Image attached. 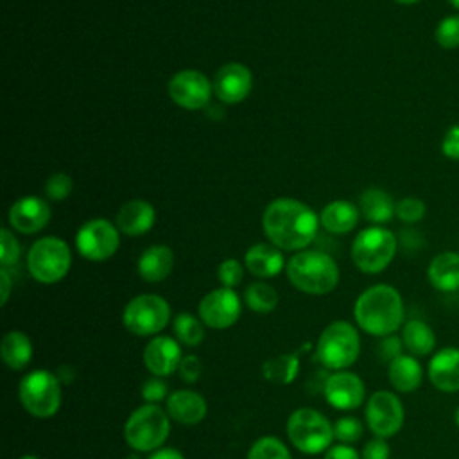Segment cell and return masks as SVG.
I'll return each mask as SVG.
<instances>
[{
	"label": "cell",
	"instance_id": "6da1fadb",
	"mask_svg": "<svg viewBox=\"0 0 459 459\" xmlns=\"http://www.w3.org/2000/svg\"><path fill=\"white\" fill-rule=\"evenodd\" d=\"M319 217L316 212L292 197H278L267 204L262 226L273 246L283 251H299L317 235Z\"/></svg>",
	"mask_w": 459,
	"mask_h": 459
},
{
	"label": "cell",
	"instance_id": "7a4b0ae2",
	"mask_svg": "<svg viewBox=\"0 0 459 459\" xmlns=\"http://www.w3.org/2000/svg\"><path fill=\"white\" fill-rule=\"evenodd\" d=\"M353 317L359 328L369 335H393L403 323L402 296L393 285H371L357 298L353 305Z\"/></svg>",
	"mask_w": 459,
	"mask_h": 459
},
{
	"label": "cell",
	"instance_id": "3957f363",
	"mask_svg": "<svg viewBox=\"0 0 459 459\" xmlns=\"http://www.w3.org/2000/svg\"><path fill=\"white\" fill-rule=\"evenodd\" d=\"M285 267L290 283L307 294H328L339 281V267L335 260L323 251H299L290 256Z\"/></svg>",
	"mask_w": 459,
	"mask_h": 459
},
{
	"label": "cell",
	"instance_id": "277c9868",
	"mask_svg": "<svg viewBox=\"0 0 459 459\" xmlns=\"http://www.w3.org/2000/svg\"><path fill=\"white\" fill-rule=\"evenodd\" d=\"M170 421L167 411L156 403H145L133 411L124 425L126 443L138 452L158 450L169 437Z\"/></svg>",
	"mask_w": 459,
	"mask_h": 459
},
{
	"label": "cell",
	"instance_id": "5b68a950",
	"mask_svg": "<svg viewBox=\"0 0 459 459\" xmlns=\"http://www.w3.org/2000/svg\"><path fill=\"white\" fill-rule=\"evenodd\" d=\"M360 353V337L348 321L330 323L319 335L316 357L326 369L342 371L350 368Z\"/></svg>",
	"mask_w": 459,
	"mask_h": 459
},
{
	"label": "cell",
	"instance_id": "8992f818",
	"mask_svg": "<svg viewBox=\"0 0 459 459\" xmlns=\"http://www.w3.org/2000/svg\"><path fill=\"white\" fill-rule=\"evenodd\" d=\"M396 253V237L384 226H369L359 231L351 244V260L366 274L382 273Z\"/></svg>",
	"mask_w": 459,
	"mask_h": 459
},
{
	"label": "cell",
	"instance_id": "52a82bcc",
	"mask_svg": "<svg viewBox=\"0 0 459 459\" xmlns=\"http://www.w3.org/2000/svg\"><path fill=\"white\" fill-rule=\"evenodd\" d=\"M289 441L305 454L326 452L333 439V425L328 418L310 407L296 409L287 420Z\"/></svg>",
	"mask_w": 459,
	"mask_h": 459
},
{
	"label": "cell",
	"instance_id": "ba28073f",
	"mask_svg": "<svg viewBox=\"0 0 459 459\" xmlns=\"http://www.w3.org/2000/svg\"><path fill=\"white\" fill-rule=\"evenodd\" d=\"M72 265V251L63 238L43 237L36 240L27 255L30 276L39 283H56L63 280Z\"/></svg>",
	"mask_w": 459,
	"mask_h": 459
},
{
	"label": "cell",
	"instance_id": "9c48e42d",
	"mask_svg": "<svg viewBox=\"0 0 459 459\" xmlns=\"http://www.w3.org/2000/svg\"><path fill=\"white\" fill-rule=\"evenodd\" d=\"M23 409L34 418H50L61 407V385L48 369H34L20 380L18 387Z\"/></svg>",
	"mask_w": 459,
	"mask_h": 459
},
{
	"label": "cell",
	"instance_id": "30bf717a",
	"mask_svg": "<svg viewBox=\"0 0 459 459\" xmlns=\"http://www.w3.org/2000/svg\"><path fill=\"white\" fill-rule=\"evenodd\" d=\"M170 321V307L158 294L134 296L122 312L126 330L134 335L149 337L160 333Z\"/></svg>",
	"mask_w": 459,
	"mask_h": 459
},
{
	"label": "cell",
	"instance_id": "8fae6325",
	"mask_svg": "<svg viewBox=\"0 0 459 459\" xmlns=\"http://www.w3.org/2000/svg\"><path fill=\"white\" fill-rule=\"evenodd\" d=\"M120 244L118 228L108 219H91L84 222L75 235V247L81 256L91 262L111 258Z\"/></svg>",
	"mask_w": 459,
	"mask_h": 459
},
{
	"label": "cell",
	"instance_id": "7c38bea8",
	"mask_svg": "<svg viewBox=\"0 0 459 459\" xmlns=\"http://www.w3.org/2000/svg\"><path fill=\"white\" fill-rule=\"evenodd\" d=\"M405 411L400 398L391 391H375L366 403V423L377 437H391L403 425Z\"/></svg>",
	"mask_w": 459,
	"mask_h": 459
},
{
	"label": "cell",
	"instance_id": "4fadbf2b",
	"mask_svg": "<svg viewBox=\"0 0 459 459\" xmlns=\"http://www.w3.org/2000/svg\"><path fill=\"white\" fill-rule=\"evenodd\" d=\"M240 310H242V303L238 294L228 287L210 290L199 301V307H197L199 319L206 326L215 330H224L233 326L240 317Z\"/></svg>",
	"mask_w": 459,
	"mask_h": 459
},
{
	"label": "cell",
	"instance_id": "5bb4252c",
	"mask_svg": "<svg viewBox=\"0 0 459 459\" xmlns=\"http://www.w3.org/2000/svg\"><path fill=\"white\" fill-rule=\"evenodd\" d=\"M212 93V81L197 70H181L169 81V97L172 102L190 111L208 106Z\"/></svg>",
	"mask_w": 459,
	"mask_h": 459
},
{
	"label": "cell",
	"instance_id": "9a60e30c",
	"mask_svg": "<svg viewBox=\"0 0 459 459\" xmlns=\"http://www.w3.org/2000/svg\"><path fill=\"white\" fill-rule=\"evenodd\" d=\"M212 86L221 102L238 104L251 93L253 75L242 63H226L215 72Z\"/></svg>",
	"mask_w": 459,
	"mask_h": 459
},
{
	"label": "cell",
	"instance_id": "2e32d148",
	"mask_svg": "<svg viewBox=\"0 0 459 459\" xmlns=\"http://www.w3.org/2000/svg\"><path fill=\"white\" fill-rule=\"evenodd\" d=\"M323 393L326 402L339 411H353L357 409L366 396L364 382L359 375L351 371H337L332 373L323 385Z\"/></svg>",
	"mask_w": 459,
	"mask_h": 459
},
{
	"label": "cell",
	"instance_id": "e0dca14e",
	"mask_svg": "<svg viewBox=\"0 0 459 459\" xmlns=\"http://www.w3.org/2000/svg\"><path fill=\"white\" fill-rule=\"evenodd\" d=\"M50 221V206L36 195H25L9 208V224L20 233L30 235L43 230Z\"/></svg>",
	"mask_w": 459,
	"mask_h": 459
},
{
	"label": "cell",
	"instance_id": "ac0fdd59",
	"mask_svg": "<svg viewBox=\"0 0 459 459\" xmlns=\"http://www.w3.org/2000/svg\"><path fill=\"white\" fill-rule=\"evenodd\" d=\"M181 346L169 335L152 337L143 348V364L154 377H169L179 368Z\"/></svg>",
	"mask_w": 459,
	"mask_h": 459
},
{
	"label": "cell",
	"instance_id": "d6986e66",
	"mask_svg": "<svg viewBox=\"0 0 459 459\" xmlns=\"http://www.w3.org/2000/svg\"><path fill=\"white\" fill-rule=\"evenodd\" d=\"M430 384L441 393L459 391V348L446 346L437 350L427 366Z\"/></svg>",
	"mask_w": 459,
	"mask_h": 459
},
{
	"label": "cell",
	"instance_id": "ffe728a7",
	"mask_svg": "<svg viewBox=\"0 0 459 459\" xmlns=\"http://www.w3.org/2000/svg\"><path fill=\"white\" fill-rule=\"evenodd\" d=\"M156 221L154 206L143 199H131L124 203L117 213V228L129 237L147 233Z\"/></svg>",
	"mask_w": 459,
	"mask_h": 459
},
{
	"label": "cell",
	"instance_id": "44dd1931",
	"mask_svg": "<svg viewBox=\"0 0 459 459\" xmlns=\"http://www.w3.org/2000/svg\"><path fill=\"white\" fill-rule=\"evenodd\" d=\"M167 414L178 423L183 425H195L206 416V400L190 389H179L167 396L165 402Z\"/></svg>",
	"mask_w": 459,
	"mask_h": 459
},
{
	"label": "cell",
	"instance_id": "7402d4cb",
	"mask_svg": "<svg viewBox=\"0 0 459 459\" xmlns=\"http://www.w3.org/2000/svg\"><path fill=\"white\" fill-rule=\"evenodd\" d=\"M244 265L258 278H273L285 267L281 249L273 244H255L244 255Z\"/></svg>",
	"mask_w": 459,
	"mask_h": 459
},
{
	"label": "cell",
	"instance_id": "603a6c76",
	"mask_svg": "<svg viewBox=\"0 0 459 459\" xmlns=\"http://www.w3.org/2000/svg\"><path fill=\"white\" fill-rule=\"evenodd\" d=\"M172 267H174V253L170 247L163 244H154L147 247L140 255L136 264L140 278L149 283L165 280L172 273Z\"/></svg>",
	"mask_w": 459,
	"mask_h": 459
},
{
	"label": "cell",
	"instance_id": "cb8c5ba5",
	"mask_svg": "<svg viewBox=\"0 0 459 459\" xmlns=\"http://www.w3.org/2000/svg\"><path fill=\"white\" fill-rule=\"evenodd\" d=\"M427 278L436 290H459V253L443 251L436 255L427 269Z\"/></svg>",
	"mask_w": 459,
	"mask_h": 459
},
{
	"label": "cell",
	"instance_id": "d4e9b609",
	"mask_svg": "<svg viewBox=\"0 0 459 459\" xmlns=\"http://www.w3.org/2000/svg\"><path fill=\"white\" fill-rule=\"evenodd\" d=\"M387 378H389V384L394 387V391L412 393L421 385L423 368L414 355L402 353L400 357L389 362Z\"/></svg>",
	"mask_w": 459,
	"mask_h": 459
},
{
	"label": "cell",
	"instance_id": "484cf974",
	"mask_svg": "<svg viewBox=\"0 0 459 459\" xmlns=\"http://www.w3.org/2000/svg\"><path fill=\"white\" fill-rule=\"evenodd\" d=\"M359 206L353 204L351 201H344V199H337L328 203L321 215H319V222L321 226L333 233V235H344L350 233L357 222H359Z\"/></svg>",
	"mask_w": 459,
	"mask_h": 459
},
{
	"label": "cell",
	"instance_id": "4316f807",
	"mask_svg": "<svg viewBox=\"0 0 459 459\" xmlns=\"http://www.w3.org/2000/svg\"><path fill=\"white\" fill-rule=\"evenodd\" d=\"M396 204L393 203L391 195L382 188H368L362 192L359 201V210L366 221L373 222V226H380L389 222L394 213Z\"/></svg>",
	"mask_w": 459,
	"mask_h": 459
},
{
	"label": "cell",
	"instance_id": "83f0119b",
	"mask_svg": "<svg viewBox=\"0 0 459 459\" xmlns=\"http://www.w3.org/2000/svg\"><path fill=\"white\" fill-rule=\"evenodd\" d=\"M402 342L409 355L425 357L430 355L436 348V333L425 321L409 319L402 326Z\"/></svg>",
	"mask_w": 459,
	"mask_h": 459
},
{
	"label": "cell",
	"instance_id": "f1b7e54d",
	"mask_svg": "<svg viewBox=\"0 0 459 459\" xmlns=\"http://www.w3.org/2000/svg\"><path fill=\"white\" fill-rule=\"evenodd\" d=\"M0 353H2L4 364L9 369L20 371L27 368V364L32 360V342L23 332L11 330L2 339Z\"/></svg>",
	"mask_w": 459,
	"mask_h": 459
},
{
	"label": "cell",
	"instance_id": "f546056e",
	"mask_svg": "<svg viewBox=\"0 0 459 459\" xmlns=\"http://www.w3.org/2000/svg\"><path fill=\"white\" fill-rule=\"evenodd\" d=\"M299 369V359L298 353H281L276 357H271L264 362L262 373L269 382L274 384H290L298 377Z\"/></svg>",
	"mask_w": 459,
	"mask_h": 459
},
{
	"label": "cell",
	"instance_id": "4dcf8cb0",
	"mask_svg": "<svg viewBox=\"0 0 459 459\" xmlns=\"http://www.w3.org/2000/svg\"><path fill=\"white\" fill-rule=\"evenodd\" d=\"M204 323L188 314V312H181L174 317L172 321V328H174V335H176V341L179 344H185L188 348H195L203 342L204 339Z\"/></svg>",
	"mask_w": 459,
	"mask_h": 459
},
{
	"label": "cell",
	"instance_id": "1f68e13d",
	"mask_svg": "<svg viewBox=\"0 0 459 459\" xmlns=\"http://www.w3.org/2000/svg\"><path fill=\"white\" fill-rule=\"evenodd\" d=\"M244 301L246 305L258 314H269L276 308L278 305V294L276 290L264 281H255L251 283L246 292H244Z\"/></svg>",
	"mask_w": 459,
	"mask_h": 459
},
{
	"label": "cell",
	"instance_id": "d6a6232c",
	"mask_svg": "<svg viewBox=\"0 0 459 459\" xmlns=\"http://www.w3.org/2000/svg\"><path fill=\"white\" fill-rule=\"evenodd\" d=\"M247 459H292L285 443L274 436H264L256 439L249 452Z\"/></svg>",
	"mask_w": 459,
	"mask_h": 459
},
{
	"label": "cell",
	"instance_id": "836d02e7",
	"mask_svg": "<svg viewBox=\"0 0 459 459\" xmlns=\"http://www.w3.org/2000/svg\"><path fill=\"white\" fill-rule=\"evenodd\" d=\"M434 38H436V43L445 50L457 48L459 47V14L445 16L437 23L434 30Z\"/></svg>",
	"mask_w": 459,
	"mask_h": 459
},
{
	"label": "cell",
	"instance_id": "e575fe53",
	"mask_svg": "<svg viewBox=\"0 0 459 459\" xmlns=\"http://www.w3.org/2000/svg\"><path fill=\"white\" fill-rule=\"evenodd\" d=\"M425 212H427V206L421 199L418 197H403L396 203V208H394V213L400 221L407 222V224H414V222H420L423 217H425Z\"/></svg>",
	"mask_w": 459,
	"mask_h": 459
},
{
	"label": "cell",
	"instance_id": "d590c367",
	"mask_svg": "<svg viewBox=\"0 0 459 459\" xmlns=\"http://www.w3.org/2000/svg\"><path fill=\"white\" fill-rule=\"evenodd\" d=\"M74 188L72 178L65 172H54L47 181H45V195L52 201H63L70 195Z\"/></svg>",
	"mask_w": 459,
	"mask_h": 459
},
{
	"label": "cell",
	"instance_id": "8d00e7d4",
	"mask_svg": "<svg viewBox=\"0 0 459 459\" xmlns=\"http://www.w3.org/2000/svg\"><path fill=\"white\" fill-rule=\"evenodd\" d=\"M333 437L341 443H355L362 437V423L353 416L339 418L333 423Z\"/></svg>",
	"mask_w": 459,
	"mask_h": 459
},
{
	"label": "cell",
	"instance_id": "74e56055",
	"mask_svg": "<svg viewBox=\"0 0 459 459\" xmlns=\"http://www.w3.org/2000/svg\"><path fill=\"white\" fill-rule=\"evenodd\" d=\"M217 278L222 283V287L233 289L237 287L244 278V265L237 258H226L217 267Z\"/></svg>",
	"mask_w": 459,
	"mask_h": 459
},
{
	"label": "cell",
	"instance_id": "f35d334b",
	"mask_svg": "<svg viewBox=\"0 0 459 459\" xmlns=\"http://www.w3.org/2000/svg\"><path fill=\"white\" fill-rule=\"evenodd\" d=\"M20 258V244L16 237L11 233V230L2 228L0 230V264L4 267L16 264Z\"/></svg>",
	"mask_w": 459,
	"mask_h": 459
},
{
	"label": "cell",
	"instance_id": "ab89813d",
	"mask_svg": "<svg viewBox=\"0 0 459 459\" xmlns=\"http://www.w3.org/2000/svg\"><path fill=\"white\" fill-rule=\"evenodd\" d=\"M441 152L448 160H459V124H454L446 129L441 140Z\"/></svg>",
	"mask_w": 459,
	"mask_h": 459
},
{
	"label": "cell",
	"instance_id": "60d3db41",
	"mask_svg": "<svg viewBox=\"0 0 459 459\" xmlns=\"http://www.w3.org/2000/svg\"><path fill=\"white\" fill-rule=\"evenodd\" d=\"M391 448L384 437H375L368 441L362 448L360 459H389Z\"/></svg>",
	"mask_w": 459,
	"mask_h": 459
},
{
	"label": "cell",
	"instance_id": "b9f144b4",
	"mask_svg": "<svg viewBox=\"0 0 459 459\" xmlns=\"http://www.w3.org/2000/svg\"><path fill=\"white\" fill-rule=\"evenodd\" d=\"M142 396L145 402L149 403H156L161 402L167 396V384L163 380H160V377L147 380L142 385Z\"/></svg>",
	"mask_w": 459,
	"mask_h": 459
},
{
	"label": "cell",
	"instance_id": "7bdbcfd3",
	"mask_svg": "<svg viewBox=\"0 0 459 459\" xmlns=\"http://www.w3.org/2000/svg\"><path fill=\"white\" fill-rule=\"evenodd\" d=\"M178 371H179L181 380H185L188 384H194L201 377V362L195 355H186V357L181 359Z\"/></svg>",
	"mask_w": 459,
	"mask_h": 459
},
{
	"label": "cell",
	"instance_id": "ee69618b",
	"mask_svg": "<svg viewBox=\"0 0 459 459\" xmlns=\"http://www.w3.org/2000/svg\"><path fill=\"white\" fill-rule=\"evenodd\" d=\"M402 348H403V342H402V337H396L394 333L393 335H387L384 337V341L380 342L378 346V353L384 360L391 362L393 359L400 357L402 355Z\"/></svg>",
	"mask_w": 459,
	"mask_h": 459
},
{
	"label": "cell",
	"instance_id": "f6af8a7d",
	"mask_svg": "<svg viewBox=\"0 0 459 459\" xmlns=\"http://www.w3.org/2000/svg\"><path fill=\"white\" fill-rule=\"evenodd\" d=\"M325 459H360V457H359L355 448H351L350 445L341 443V445L330 446L325 454Z\"/></svg>",
	"mask_w": 459,
	"mask_h": 459
},
{
	"label": "cell",
	"instance_id": "bcb514c9",
	"mask_svg": "<svg viewBox=\"0 0 459 459\" xmlns=\"http://www.w3.org/2000/svg\"><path fill=\"white\" fill-rule=\"evenodd\" d=\"M147 459H185L183 454L176 448H158L154 454H151Z\"/></svg>",
	"mask_w": 459,
	"mask_h": 459
},
{
	"label": "cell",
	"instance_id": "7dc6e473",
	"mask_svg": "<svg viewBox=\"0 0 459 459\" xmlns=\"http://www.w3.org/2000/svg\"><path fill=\"white\" fill-rule=\"evenodd\" d=\"M0 285H2V301L0 303L5 305L9 299V294H11V278L5 271V267H2V271H0Z\"/></svg>",
	"mask_w": 459,
	"mask_h": 459
},
{
	"label": "cell",
	"instance_id": "c3c4849f",
	"mask_svg": "<svg viewBox=\"0 0 459 459\" xmlns=\"http://www.w3.org/2000/svg\"><path fill=\"white\" fill-rule=\"evenodd\" d=\"M394 2H398V4H405V5H412V4H416V2H420V0H394Z\"/></svg>",
	"mask_w": 459,
	"mask_h": 459
},
{
	"label": "cell",
	"instance_id": "681fc988",
	"mask_svg": "<svg viewBox=\"0 0 459 459\" xmlns=\"http://www.w3.org/2000/svg\"><path fill=\"white\" fill-rule=\"evenodd\" d=\"M18 459H39L38 455H32V454H25V455H22V457H18Z\"/></svg>",
	"mask_w": 459,
	"mask_h": 459
},
{
	"label": "cell",
	"instance_id": "f907efd6",
	"mask_svg": "<svg viewBox=\"0 0 459 459\" xmlns=\"http://www.w3.org/2000/svg\"><path fill=\"white\" fill-rule=\"evenodd\" d=\"M454 420H455V425L459 427V407L455 409V414H454Z\"/></svg>",
	"mask_w": 459,
	"mask_h": 459
},
{
	"label": "cell",
	"instance_id": "816d5d0a",
	"mask_svg": "<svg viewBox=\"0 0 459 459\" xmlns=\"http://www.w3.org/2000/svg\"><path fill=\"white\" fill-rule=\"evenodd\" d=\"M450 4H452V7H455V9H459V0H448Z\"/></svg>",
	"mask_w": 459,
	"mask_h": 459
}]
</instances>
